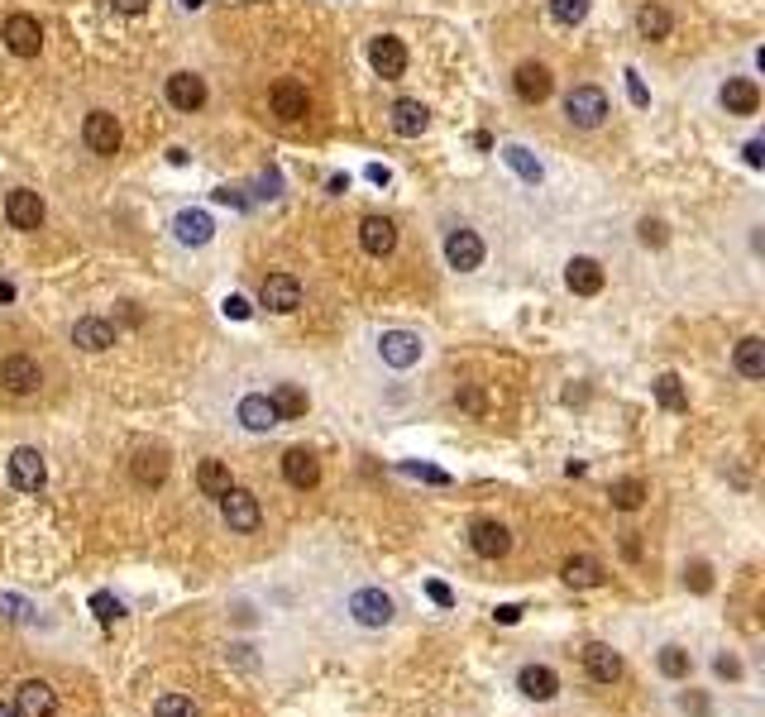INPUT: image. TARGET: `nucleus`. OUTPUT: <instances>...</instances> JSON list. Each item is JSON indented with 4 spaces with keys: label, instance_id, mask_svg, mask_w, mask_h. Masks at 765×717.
<instances>
[{
    "label": "nucleus",
    "instance_id": "9b49d317",
    "mask_svg": "<svg viewBox=\"0 0 765 717\" xmlns=\"http://www.w3.org/2000/svg\"><path fill=\"white\" fill-rule=\"evenodd\" d=\"M44 201H39V192H29V187H15V192L5 196V220L15 225V230H24V235H34L39 225H44Z\"/></svg>",
    "mask_w": 765,
    "mask_h": 717
},
{
    "label": "nucleus",
    "instance_id": "6e6552de",
    "mask_svg": "<svg viewBox=\"0 0 765 717\" xmlns=\"http://www.w3.org/2000/svg\"><path fill=\"white\" fill-rule=\"evenodd\" d=\"M82 139H87L91 153H101V158H115L120 153V120L110 115V110H91L87 120H82Z\"/></svg>",
    "mask_w": 765,
    "mask_h": 717
},
{
    "label": "nucleus",
    "instance_id": "f257e3e1",
    "mask_svg": "<svg viewBox=\"0 0 765 717\" xmlns=\"http://www.w3.org/2000/svg\"><path fill=\"white\" fill-rule=\"evenodd\" d=\"M565 115H569V125H579V130H598L603 120L612 115V106H608V91H598V87H574L565 96Z\"/></svg>",
    "mask_w": 765,
    "mask_h": 717
},
{
    "label": "nucleus",
    "instance_id": "f8f14e48",
    "mask_svg": "<svg viewBox=\"0 0 765 717\" xmlns=\"http://www.w3.org/2000/svg\"><path fill=\"white\" fill-rule=\"evenodd\" d=\"M369 63H373V72H378L383 82H397V77L407 72V44L393 39V34H378V39L369 44Z\"/></svg>",
    "mask_w": 765,
    "mask_h": 717
},
{
    "label": "nucleus",
    "instance_id": "72a5a7b5",
    "mask_svg": "<svg viewBox=\"0 0 765 717\" xmlns=\"http://www.w3.org/2000/svg\"><path fill=\"white\" fill-rule=\"evenodd\" d=\"M608 498H612V507H617V512H636L641 502L651 498V488H646L641 478H617V483L608 488Z\"/></svg>",
    "mask_w": 765,
    "mask_h": 717
},
{
    "label": "nucleus",
    "instance_id": "a211bd4d",
    "mask_svg": "<svg viewBox=\"0 0 765 717\" xmlns=\"http://www.w3.org/2000/svg\"><path fill=\"white\" fill-rule=\"evenodd\" d=\"M512 87H517V96H522L526 106H541L550 91H555V77H550L546 63H522L512 72Z\"/></svg>",
    "mask_w": 765,
    "mask_h": 717
},
{
    "label": "nucleus",
    "instance_id": "20e7f679",
    "mask_svg": "<svg viewBox=\"0 0 765 717\" xmlns=\"http://www.w3.org/2000/svg\"><path fill=\"white\" fill-rule=\"evenodd\" d=\"M0 39H5V48H10L15 58H39V48H44V24L20 10V15H10V20H5Z\"/></svg>",
    "mask_w": 765,
    "mask_h": 717
},
{
    "label": "nucleus",
    "instance_id": "412c9836",
    "mask_svg": "<svg viewBox=\"0 0 765 717\" xmlns=\"http://www.w3.org/2000/svg\"><path fill=\"white\" fill-rule=\"evenodd\" d=\"M130 474H134L139 488H163V478H168V450H163V445H144V450H134Z\"/></svg>",
    "mask_w": 765,
    "mask_h": 717
},
{
    "label": "nucleus",
    "instance_id": "6e6d98bb",
    "mask_svg": "<svg viewBox=\"0 0 765 717\" xmlns=\"http://www.w3.org/2000/svg\"><path fill=\"white\" fill-rule=\"evenodd\" d=\"M216 201H220V206H244V196H240V192H230V187H220Z\"/></svg>",
    "mask_w": 765,
    "mask_h": 717
},
{
    "label": "nucleus",
    "instance_id": "0eeeda50",
    "mask_svg": "<svg viewBox=\"0 0 765 717\" xmlns=\"http://www.w3.org/2000/svg\"><path fill=\"white\" fill-rule=\"evenodd\" d=\"M469 550L479 560H503L507 550H512V531L498 517H479V522L469 526Z\"/></svg>",
    "mask_w": 765,
    "mask_h": 717
},
{
    "label": "nucleus",
    "instance_id": "de8ad7c7",
    "mask_svg": "<svg viewBox=\"0 0 765 717\" xmlns=\"http://www.w3.org/2000/svg\"><path fill=\"white\" fill-rule=\"evenodd\" d=\"M426 593H431V603H436V608H455V593L440 584V579H431V584H426Z\"/></svg>",
    "mask_w": 765,
    "mask_h": 717
},
{
    "label": "nucleus",
    "instance_id": "f3484780",
    "mask_svg": "<svg viewBox=\"0 0 765 717\" xmlns=\"http://www.w3.org/2000/svg\"><path fill=\"white\" fill-rule=\"evenodd\" d=\"M517 694L522 698H531V703H550V698L560 694V674L550 670V665H522L517 670Z\"/></svg>",
    "mask_w": 765,
    "mask_h": 717
},
{
    "label": "nucleus",
    "instance_id": "1a4fd4ad",
    "mask_svg": "<svg viewBox=\"0 0 765 717\" xmlns=\"http://www.w3.org/2000/svg\"><path fill=\"white\" fill-rule=\"evenodd\" d=\"M268 110H273L283 125H302L306 115H311V96H306L302 82H278V87L268 91Z\"/></svg>",
    "mask_w": 765,
    "mask_h": 717
},
{
    "label": "nucleus",
    "instance_id": "09e8293b",
    "mask_svg": "<svg viewBox=\"0 0 765 717\" xmlns=\"http://www.w3.org/2000/svg\"><path fill=\"white\" fill-rule=\"evenodd\" d=\"M110 10H115V15H144L149 0H110Z\"/></svg>",
    "mask_w": 765,
    "mask_h": 717
},
{
    "label": "nucleus",
    "instance_id": "c85d7f7f",
    "mask_svg": "<svg viewBox=\"0 0 765 717\" xmlns=\"http://www.w3.org/2000/svg\"><path fill=\"white\" fill-rule=\"evenodd\" d=\"M732 364H737V373H742V378L761 383V378H765V340H761V335H746V340H737V349H732Z\"/></svg>",
    "mask_w": 765,
    "mask_h": 717
},
{
    "label": "nucleus",
    "instance_id": "a18cd8bd",
    "mask_svg": "<svg viewBox=\"0 0 765 717\" xmlns=\"http://www.w3.org/2000/svg\"><path fill=\"white\" fill-rule=\"evenodd\" d=\"M455 402L464 407V412L483 416V392H479V388H459V392H455Z\"/></svg>",
    "mask_w": 765,
    "mask_h": 717
},
{
    "label": "nucleus",
    "instance_id": "c756f323",
    "mask_svg": "<svg viewBox=\"0 0 765 717\" xmlns=\"http://www.w3.org/2000/svg\"><path fill=\"white\" fill-rule=\"evenodd\" d=\"M426 125H431V110L421 106V101H412V96L393 101V130L402 134V139H416Z\"/></svg>",
    "mask_w": 765,
    "mask_h": 717
},
{
    "label": "nucleus",
    "instance_id": "473e14b6",
    "mask_svg": "<svg viewBox=\"0 0 765 717\" xmlns=\"http://www.w3.org/2000/svg\"><path fill=\"white\" fill-rule=\"evenodd\" d=\"M670 10H665V5H656V0H646V5H641V10H636V34H641V39H665V34H670Z\"/></svg>",
    "mask_w": 765,
    "mask_h": 717
},
{
    "label": "nucleus",
    "instance_id": "8fccbe9b",
    "mask_svg": "<svg viewBox=\"0 0 765 717\" xmlns=\"http://www.w3.org/2000/svg\"><path fill=\"white\" fill-rule=\"evenodd\" d=\"M679 708H684V713H694V717H703V713H708V698H703V694H684V698H679Z\"/></svg>",
    "mask_w": 765,
    "mask_h": 717
},
{
    "label": "nucleus",
    "instance_id": "864d4df0",
    "mask_svg": "<svg viewBox=\"0 0 765 717\" xmlns=\"http://www.w3.org/2000/svg\"><path fill=\"white\" fill-rule=\"evenodd\" d=\"M627 91H632V101H636V106H646V101H651V96H646V87H641V77H636V72H627Z\"/></svg>",
    "mask_w": 765,
    "mask_h": 717
},
{
    "label": "nucleus",
    "instance_id": "603ef678",
    "mask_svg": "<svg viewBox=\"0 0 765 717\" xmlns=\"http://www.w3.org/2000/svg\"><path fill=\"white\" fill-rule=\"evenodd\" d=\"M493 617H498L503 627H517V622H522V608H517V603H503V608L493 612Z\"/></svg>",
    "mask_w": 765,
    "mask_h": 717
},
{
    "label": "nucleus",
    "instance_id": "2eb2a0df",
    "mask_svg": "<svg viewBox=\"0 0 765 717\" xmlns=\"http://www.w3.org/2000/svg\"><path fill=\"white\" fill-rule=\"evenodd\" d=\"M378 354H383L388 369H412L416 359H421V335H412V330H383Z\"/></svg>",
    "mask_w": 765,
    "mask_h": 717
},
{
    "label": "nucleus",
    "instance_id": "423d86ee",
    "mask_svg": "<svg viewBox=\"0 0 765 717\" xmlns=\"http://www.w3.org/2000/svg\"><path fill=\"white\" fill-rule=\"evenodd\" d=\"M44 483H48L44 455H39L34 445H20V450L10 455V488H15V493H39Z\"/></svg>",
    "mask_w": 765,
    "mask_h": 717
},
{
    "label": "nucleus",
    "instance_id": "c03bdc74",
    "mask_svg": "<svg viewBox=\"0 0 765 717\" xmlns=\"http://www.w3.org/2000/svg\"><path fill=\"white\" fill-rule=\"evenodd\" d=\"M713 674H718V679H727V684H737V679H742V660L722 651L718 660H713Z\"/></svg>",
    "mask_w": 765,
    "mask_h": 717
},
{
    "label": "nucleus",
    "instance_id": "79ce46f5",
    "mask_svg": "<svg viewBox=\"0 0 765 717\" xmlns=\"http://www.w3.org/2000/svg\"><path fill=\"white\" fill-rule=\"evenodd\" d=\"M0 612H5L10 622H34V617H39L34 603H24V598H15V593H0Z\"/></svg>",
    "mask_w": 765,
    "mask_h": 717
},
{
    "label": "nucleus",
    "instance_id": "ea45409f",
    "mask_svg": "<svg viewBox=\"0 0 765 717\" xmlns=\"http://www.w3.org/2000/svg\"><path fill=\"white\" fill-rule=\"evenodd\" d=\"M684 588H694V593H713V565H708V560L684 565Z\"/></svg>",
    "mask_w": 765,
    "mask_h": 717
},
{
    "label": "nucleus",
    "instance_id": "4468645a",
    "mask_svg": "<svg viewBox=\"0 0 765 717\" xmlns=\"http://www.w3.org/2000/svg\"><path fill=\"white\" fill-rule=\"evenodd\" d=\"M15 713L20 717H53L58 713V694L48 679H24L15 689Z\"/></svg>",
    "mask_w": 765,
    "mask_h": 717
},
{
    "label": "nucleus",
    "instance_id": "dca6fc26",
    "mask_svg": "<svg viewBox=\"0 0 765 717\" xmlns=\"http://www.w3.org/2000/svg\"><path fill=\"white\" fill-rule=\"evenodd\" d=\"M445 263L455 268V273H474L483 263V239L474 230H450L445 235Z\"/></svg>",
    "mask_w": 765,
    "mask_h": 717
},
{
    "label": "nucleus",
    "instance_id": "ddd939ff",
    "mask_svg": "<svg viewBox=\"0 0 765 717\" xmlns=\"http://www.w3.org/2000/svg\"><path fill=\"white\" fill-rule=\"evenodd\" d=\"M565 283L574 297H598L603 292V283H608V273H603V263L589 259V254H574V259L565 263Z\"/></svg>",
    "mask_w": 765,
    "mask_h": 717
},
{
    "label": "nucleus",
    "instance_id": "49530a36",
    "mask_svg": "<svg viewBox=\"0 0 765 717\" xmlns=\"http://www.w3.org/2000/svg\"><path fill=\"white\" fill-rule=\"evenodd\" d=\"M402 474L426 478V483H450V474H440V469H431V464H402Z\"/></svg>",
    "mask_w": 765,
    "mask_h": 717
},
{
    "label": "nucleus",
    "instance_id": "4be33fe9",
    "mask_svg": "<svg viewBox=\"0 0 765 717\" xmlns=\"http://www.w3.org/2000/svg\"><path fill=\"white\" fill-rule=\"evenodd\" d=\"M283 478L297 488V493H311V488L321 483V459L297 445V450H287V455H283Z\"/></svg>",
    "mask_w": 765,
    "mask_h": 717
},
{
    "label": "nucleus",
    "instance_id": "cd10ccee",
    "mask_svg": "<svg viewBox=\"0 0 765 717\" xmlns=\"http://www.w3.org/2000/svg\"><path fill=\"white\" fill-rule=\"evenodd\" d=\"M173 235H177V244L201 249V244H211V235H216V220L206 216V211H182V216L173 220Z\"/></svg>",
    "mask_w": 765,
    "mask_h": 717
},
{
    "label": "nucleus",
    "instance_id": "f03ea898",
    "mask_svg": "<svg viewBox=\"0 0 765 717\" xmlns=\"http://www.w3.org/2000/svg\"><path fill=\"white\" fill-rule=\"evenodd\" d=\"M220 517H225V526H230V531L254 536V531L263 526V507H259V498H254L249 488H230V493L220 498Z\"/></svg>",
    "mask_w": 765,
    "mask_h": 717
},
{
    "label": "nucleus",
    "instance_id": "5701e85b",
    "mask_svg": "<svg viewBox=\"0 0 765 717\" xmlns=\"http://www.w3.org/2000/svg\"><path fill=\"white\" fill-rule=\"evenodd\" d=\"M584 670H589L593 684H617L622 679V655L603 646V641H589L584 646Z\"/></svg>",
    "mask_w": 765,
    "mask_h": 717
},
{
    "label": "nucleus",
    "instance_id": "c9c22d12",
    "mask_svg": "<svg viewBox=\"0 0 765 717\" xmlns=\"http://www.w3.org/2000/svg\"><path fill=\"white\" fill-rule=\"evenodd\" d=\"M503 163H507V168H512L517 177H522V182H531V187L546 177V173H541V163H536V158H531L522 144H507V149H503Z\"/></svg>",
    "mask_w": 765,
    "mask_h": 717
},
{
    "label": "nucleus",
    "instance_id": "13d9d810",
    "mask_svg": "<svg viewBox=\"0 0 765 717\" xmlns=\"http://www.w3.org/2000/svg\"><path fill=\"white\" fill-rule=\"evenodd\" d=\"M0 302H15V287L10 283H0Z\"/></svg>",
    "mask_w": 765,
    "mask_h": 717
},
{
    "label": "nucleus",
    "instance_id": "052dcab7",
    "mask_svg": "<svg viewBox=\"0 0 765 717\" xmlns=\"http://www.w3.org/2000/svg\"><path fill=\"white\" fill-rule=\"evenodd\" d=\"M182 5H187V10H197V5H201V0H182Z\"/></svg>",
    "mask_w": 765,
    "mask_h": 717
},
{
    "label": "nucleus",
    "instance_id": "bb28decb",
    "mask_svg": "<svg viewBox=\"0 0 765 717\" xmlns=\"http://www.w3.org/2000/svg\"><path fill=\"white\" fill-rule=\"evenodd\" d=\"M235 416H240L244 431H273V426H278V412H273V402H268L263 392H249V397H240Z\"/></svg>",
    "mask_w": 765,
    "mask_h": 717
},
{
    "label": "nucleus",
    "instance_id": "393cba45",
    "mask_svg": "<svg viewBox=\"0 0 765 717\" xmlns=\"http://www.w3.org/2000/svg\"><path fill=\"white\" fill-rule=\"evenodd\" d=\"M168 101L192 115V110L206 106V82H201L197 72H173V77H168Z\"/></svg>",
    "mask_w": 765,
    "mask_h": 717
},
{
    "label": "nucleus",
    "instance_id": "e433bc0d",
    "mask_svg": "<svg viewBox=\"0 0 765 717\" xmlns=\"http://www.w3.org/2000/svg\"><path fill=\"white\" fill-rule=\"evenodd\" d=\"M656 665H660V674H665V679H689V674H694V660H689V651H684V646H660Z\"/></svg>",
    "mask_w": 765,
    "mask_h": 717
},
{
    "label": "nucleus",
    "instance_id": "f704fd0d",
    "mask_svg": "<svg viewBox=\"0 0 765 717\" xmlns=\"http://www.w3.org/2000/svg\"><path fill=\"white\" fill-rule=\"evenodd\" d=\"M656 402L665 412H689V392L679 383V373H660L656 378Z\"/></svg>",
    "mask_w": 765,
    "mask_h": 717
},
{
    "label": "nucleus",
    "instance_id": "37998d69",
    "mask_svg": "<svg viewBox=\"0 0 765 717\" xmlns=\"http://www.w3.org/2000/svg\"><path fill=\"white\" fill-rule=\"evenodd\" d=\"M636 235H641V244H646V249H660V244L670 239V235H665V225H660V220H651V216L636 225Z\"/></svg>",
    "mask_w": 765,
    "mask_h": 717
},
{
    "label": "nucleus",
    "instance_id": "7c9ffc66",
    "mask_svg": "<svg viewBox=\"0 0 765 717\" xmlns=\"http://www.w3.org/2000/svg\"><path fill=\"white\" fill-rule=\"evenodd\" d=\"M197 488L206 493V498H225L230 488H235V478H230V464L225 459H201L197 464Z\"/></svg>",
    "mask_w": 765,
    "mask_h": 717
},
{
    "label": "nucleus",
    "instance_id": "b1692460",
    "mask_svg": "<svg viewBox=\"0 0 765 717\" xmlns=\"http://www.w3.org/2000/svg\"><path fill=\"white\" fill-rule=\"evenodd\" d=\"M72 345L87 349V354H106V349L115 345V326L101 321V316H82V321L72 326Z\"/></svg>",
    "mask_w": 765,
    "mask_h": 717
},
{
    "label": "nucleus",
    "instance_id": "a878e982",
    "mask_svg": "<svg viewBox=\"0 0 765 717\" xmlns=\"http://www.w3.org/2000/svg\"><path fill=\"white\" fill-rule=\"evenodd\" d=\"M560 579L569 588H598L608 579V569H603V560H593V555H569L565 565H560Z\"/></svg>",
    "mask_w": 765,
    "mask_h": 717
},
{
    "label": "nucleus",
    "instance_id": "4c0bfd02",
    "mask_svg": "<svg viewBox=\"0 0 765 717\" xmlns=\"http://www.w3.org/2000/svg\"><path fill=\"white\" fill-rule=\"evenodd\" d=\"M550 20L574 29V24L589 20V0H550Z\"/></svg>",
    "mask_w": 765,
    "mask_h": 717
},
{
    "label": "nucleus",
    "instance_id": "39448f33",
    "mask_svg": "<svg viewBox=\"0 0 765 717\" xmlns=\"http://www.w3.org/2000/svg\"><path fill=\"white\" fill-rule=\"evenodd\" d=\"M393 598L383 593V588H359V593H350V617L359 622V627H369V631H378V627H388L393 622Z\"/></svg>",
    "mask_w": 765,
    "mask_h": 717
},
{
    "label": "nucleus",
    "instance_id": "3c124183",
    "mask_svg": "<svg viewBox=\"0 0 765 717\" xmlns=\"http://www.w3.org/2000/svg\"><path fill=\"white\" fill-rule=\"evenodd\" d=\"M225 316H235V321H249V302H244V297H225Z\"/></svg>",
    "mask_w": 765,
    "mask_h": 717
},
{
    "label": "nucleus",
    "instance_id": "6ab92c4d",
    "mask_svg": "<svg viewBox=\"0 0 765 717\" xmlns=\"http://www.w3.org/2000/svg\"><path fill=\"white\" fill-rule=\"evenodd\" d=\"M359 244H364V254H373V259H388L397 249V225L388 216H364L359 220Z\"/></svg>",
    "mask_w": 765,
    "mask_h": 717
},
{
    "label": "nucleus",
    "instance_id": "2f4dec72",
    "mask_svg": "<svg viewBox=\"0 0 765 717\" xmlns=\"http://www.w3.org/2000/svg\"><path fill=\"white\" fill-rule=\"evenodd\" d=\"M268 402H273V412H278V421H302V416H306V407H311V397H306V392L297 388V383H278Z\"/></svg>",
    "mask_w": 765,
    "mask_h": 717
},
{
    "label": "nucleus",
    "instance_id": "5fc2aeb1",
    "mask_svg": "<svg viewBox=\"0 0 765 717\" xmlns=\"http://www.w3.org/2000/svg\"><path fill=\"white\" fill-rule=\"evenodd\" d=\"M746 163H751V168H761V163H765V144H761V139H751V144H746Z\"/></svg>",
    "mask_w": 765,
    "mask_h": 717
},
{
    "label": "nucleus",
    "instance_id": "aec40b11",
    "mask_svg": "<svg viewBox=\"0 0 765 717\" xmlns=\"http://www.w3.org/2000/svg\"><path fill=\"white\" fill-rule=\"evenodd\" d=\"M718 101L727 115H756L761 110V87L751 82V77H727L718 91Z\"/></svg>",
    "mask_w": 765,
    "mask_h": 717
},
{
    "label": "nucleus",
    "instance_id": "9d476101",
    "mask_svg": "<svg viewBox=\"0 0 765 717\" xmlns=\"http://www.w3.org/2000/svg\"><path fill=\"white\" fill-rule=\"evenodd\" d=\"M259 302L268 311H278V316H292L297 306H302V283L292 278V273H268L259 287Z\"/></svg>",
    "mask_w": 765,
    "mask_h": 717
},
{
    "label": "nucleus",
    "instance_id": "4d7b16f0",
    "mask_svg": "<svg viewBox=\"0 0 765 717\" xmlns=\"http://www.w3.org/2000/svg\"><path fill=\"white\" fill-rule=\"evenodd\" d=\"M369 177H373V182H378V187H388V177H393V173H388L383 163H373V168H369Z\"/></svg>",
    "mask_w": 765,
    "mask_h": 717
},
{
    "label": "nucleus",
    "instance_id": "bf43d9fd",
    "mask_svg": "<svg viewBox=\"0 0 765 717\" xmlns=\"http://www.w3.org/2000/svg\"><path fill=\"white\" fill-rule=\"evenodd\" d=\"M0 717H20L15 713V703H0Z\"/></svg>",
    "mask_w": 765,
    "mask_h": 717
},
{
    "label": "nucleus",
    "instance_id": "58836bf2",
    "mask_svg": "<svg viewBox=\"0 0 765 717\" xmlns=\"http://www.w3.org/2000/svg\"><path fill=\"white\" fill-rule=\"evenodd\" d=\"M153 717H201V713H197V703H192V698L163 694L158 703H153Z\"/></svg>",
    "mask_w": 765,
    "mask_h": 717
},
{
    "label": "nucleus",
    "instance_id": "a19ab883",
    "mask_svg": "<svg viewBox=\"0 0 765 717\" xmlns=\"http://www.w3.org/2000/svg\"><path fill=\"white\" fill-rule=\"evenodd\" d=\"M91 612H96V622H115V617H125V608H120V598L115 593H91Z\"/></svg>",
    "mask_w": 765,
    "mask_h": 717
},
{
    "label": "nucleus",
    "instance_id": "7ed1b4c3",
    "mask_svg": "<svg viewBox=\"0 0 765 717\" xmlns=\"http://www.w3.org/2000/svg\"><path fill=\"white\" fill-rule=\"evenodd\" d=\"M0 388L10 392V397H34V392L44 388V369H39V359H29V354H10V359H0Z\"/></svg>",
    "mask_w": 765,
    "mask_h": 717
}]
</instances>
